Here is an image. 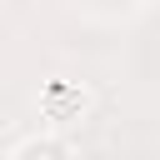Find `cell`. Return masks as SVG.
Returning <instances> with one entry per match:
<instances>
[{
	"label": "cell",
	"mask_w": 160,
	"mask_h": 160,
	"mask_svg": "<svg viewBox=\"0 0 160 160\" xmlns=\"http://www.w3.org/2000/svg\"><path fill=\"white\" fill-rule=\"evenodd\" d=\"M60 155H70V145L50 140V135H30V140L10 145V160H60Z\"/></svg>",
	"instance_id": "obj_1"
}]
</instances>
